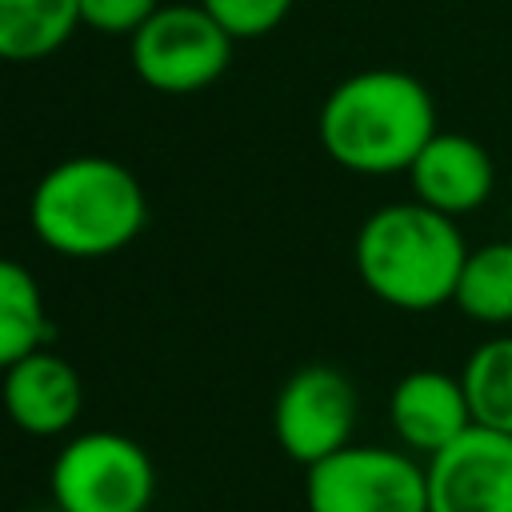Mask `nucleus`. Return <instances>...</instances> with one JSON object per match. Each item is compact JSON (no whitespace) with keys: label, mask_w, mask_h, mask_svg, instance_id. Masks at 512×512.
<instances>
[{"label":"nucleus","mask_w":512,"mask_h":512,"mask_svg":"<svg viewBox=\"0 0 512 512\" xmlns=\"http://www.w3.org/2000/svg\"><path fill=\"white\" fill-rule=\"evenodd\" d=\"M52 320L40 292V280L28 264L0 256V372L16 360L48 348Z\"/></svg>","instance_id":"obj_13"},{"label":"nucleus","mask_w":512,"mask_h":512,"mask_svg":"<svg viewBox=\"0 0 512 512\" xmlns=\"http://www.w3.org/2000/svg\"><path fill=\"white\" fill-rule=\"evenodd\" d=\"M48 492L64 512H144L156 492V468L132 436L96 428L56 452Z\"/></svg>","instance_id":"obj_4"},{"label":"nucleus","mask_w":512,"mask_h":512,"mask_svg":"<svg viewBox=\"0 0 512 512\" xmlns=\"http://www.w3.org/2000/svg\"><path fill=\"white\" fill-rule=\"evenodd\" d=\"M0 404L8 420L28 436H64L80 408H84V384L80 372L52 348H40L12 368H4L0 380Z\"/></svg>","instance_id":"obj_10"},{"label":"nucleus","mask_w":512,"mask_h":512,"mask_svg":"<svg viewBox=\"0 0 512 512\" xmlns=\"http://www.w3.org/2000/svg\"><path fill=\"white\" fill-rule=\"evenodd\" d=\"M232 44L236 40L204 12V4H160L140 32L128 36V56L152 92L192 96L228 72Z\"/></svg>","instance_id":"obj_6"},{"label":"nucleus","mask_w":512,"mask_h":512,"mask_svg":"<svg viewBox=\"0 0 512 512\" xmlns=\"http://www.w3.org/2000/svg\"><path fill=\"white\" fill-rule=\"evenodd\" d=\"M452 304L484 328L512 324V240H488L480 248H468Z\"/></svg>","instance_id":"obj_14"},{"label":"nucleus","mask_w":512,"mask_h":512,"mask_svg":"<svg viewBox=\"0 0 512 512\" xmlns=\"http://www.w3.org/2000/svg\"><path fill=\"white\" fill-rule=\"evenodd\" d=\"M468 240L460 224L420 200H396L364 216L352 240L360 284L396 312H432L452 304Z\"/></svg>","instance_id":"obj_3"},{"label":"nucleus","mask_w":512,"mask_h":512,"mask_svg":"<svg viewBox=\"0 0 512 512\" xmlns=\"http://www.w3.org/2000/svg\"><path fill=\"white\" fill-rule=\"evenodd\" d=\"M440 132L436 96L404 68H360L320 104L316 136L328 160L356 176L408 172L420 148Z\"/></svg>","instance_id":"obj_1"},{"label":"nucleus","mask_w":512,"mask_h":512,"mask_svg":"<svg viewBox=\"0 0 512 512\" xmlns=\"http://www.w3.org/2000/svg\"><path fill=\"white\" fill-rule=\"evenodd\" d=\"M28 224L56 256L104 260L144 232L148 196L128 164L84 152L52 164L36 180L28 196Z\"/></svg>","instance_id":"obj_2"},{"label":"nucleus","mask_w":512,"mask_h":512,"mask_svg":"<svg viewBox=\"0 0 512 512\" xmlns=\"http://www.w3.org/2000/svg\"><path fill=\"white\" fill-rule=\"evenodd\" d=\"M404 176L412 184V200H420L452 220L484 208L496 192V164H492L488 148L452 128H440L420 148V156L412 160V168Z\"/></svg>","instance_id":"obj_9"},{"label":"nucleus","mask_w":512,"mask_h":512,"mask_svg":"<svg viewBox=\"0 0 512 512\" xmlns=\"http://www.w3.org/2000/svg\"><path fill=\"white\" fill-rule=\"evenodd\" d=\"M80 28L76 0H0V60L32 64L60 52Z\"/></svg>","instance_id":"obj_12"},{"label":"nucleus","mask_w":512,"mask_h":512,"mask_svg":"<svg viewBox=\"0 0 512 512\" xmlns=\"http://www.w3.org/2000/svg\"><path fill=\"white\" fill-rule=\"evenodd\" d=\"M232 40H260L276 32L296 0H196Z\"/></svg>","instance_id":"obj_16"},{"label":"nucleus","mask_w":512,"mask_h":512,"mask_svg":"<svg viewBox=\"0 0 512 512\" xmlns=\"http://www.w3.org/2000/svg\"><path fill=\"white\" fill-rule=\"evenodd\" d=\"M460 380L472 408V424L512 432V332L480 340L468 352Z\"/></svg>","instance_id":"obj_15"},{"label":"nucleus","mask_w":512,"mask_h":512,"mask_svg":"<svg viewBox=\"0 0 512 512\" xmlns=\"http://www.w3.org/2000/svg\"><path fill=\"white\" fill-rule=\"evenodd\" d=\"M80 4V28H92L100 36H136L140 24L164 4V0H76Z\"/></svg>","instance_id":"obj_17"},{"label":"nucleus","mask_w":512,"mask_h":512,"mask_svg":"<svg viewBox=\"0 0 512 512\" xmlns=\"http://www.w3.org/2000/svg\"><path fill=\"white\" fill-rule=\"evenodd\" d=\"M424 472L428 512H512V432L472 424Z\"/></svg>","instance_id":"obj_8"},{"label":"nucleus","mask_w":512,"mask_h":512,"mask_svg":"<svg viewBox=\"0 0 512 512\" xmlns=\"http://www.w3.org/2000/svg\"><path fill=\"white\" fill-rule=\"evenodd\" d=\"M388 424L404 452H420L424 460L448 448L464 428H472V408L464 396V380L440 368H412L392 384Z\"/></svg>","instance_id":"obj_11"},{"label":"nucleus","mask_w":512,"mask_h":512,"mask_svg":"<svg viewBox=\"0 0 512 512\" xmlns=\"http://www.w3.org/2000/svg\"><path fill=\"white\" fill-rule=\"evenodd\" d=\"M308 512H428V472L412 452L348 444L304 468Z\"/></svg>","instance_id":"obj_5"},{"label":"nucleus","mask_w":512,"mask_h":512,"mask_svg":"<svg viewBox=\"0 0 512 512\" xmlns=\"http://www.w3.org/2000/svg\"><path fill=\"white\" fill-rule=\"evenodd\" d=\"M36 512H64V508H56V504H52V508H36Z\"/></svg>","instance_id":"obj_18"},{"label":"nucleus","mask_w":512,"mask_h":512,"mask_svg":"<svg viewBox=\"0 0 512 512\" xmlns=\"http://www.w3.org/2000/svg\"><path fill=\"white\" fill-rule=\"evenodd\" d=\"M360 416L356 384L332 364L296 368L272 404V436L296 464H316L352 444Z\"/></svg>","instance_id":"obj_7"}]
</instances>
